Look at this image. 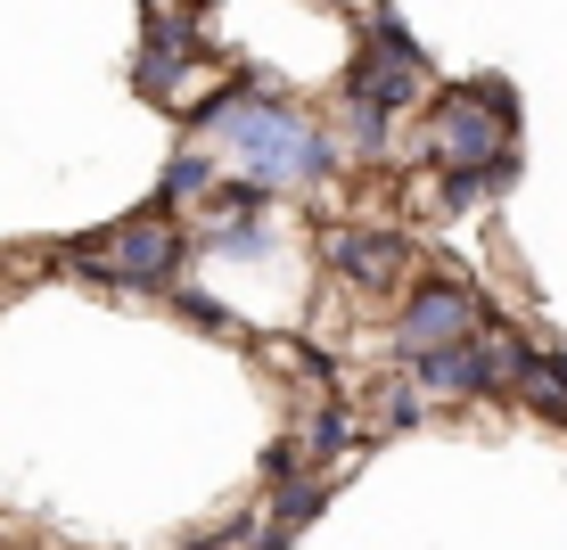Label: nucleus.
Instances as JSON below:
<instances>
[{"label": "nucleus", "instance_id": "f257e3e1", "mask_svg": "<svg viewBox=\"0 0 567 550\" xmlns=\"http://www.w3.org/2000/svg\"><path fill=\"white\" fill-rule=\"evenodd\" d=\"M189 132H214V141L239 156V173L264 181V189H329L346 173V141H338V132L312 124L305 107L256 91L247 74H230L214 100L189 107Z\"/></svg>", "mask_w": 567, "mask_h": 550}, {"label": "nucleus", "instance_id": "f03ea898", "mask_svg": "<svg viewBox=\"0 0 567 550\" xmlns=\"http://www.w3.org/2000/svg\"><path fill=\"white\" fill-rule=\"evenodd\" d=\"M420 156H427V173H494V181H511L518 173V124H502L494 107L468 100V83H453L420 115Z\"/></svg>", "mask_w": 567, "mask_h": 550}, {"label": "nucleus", "instance_id": "7ed1b4c3", "mask_svg": "<svg viewBox=\"0 0 567 550\" xmlns=\"http://www.w3.org/2000/svg\"><path fill=\"white\" fill-rule=\"evenodd\" d=\"M494 321L485 312V297L468 280H453V271H427V280L403 288V304H395V362H420V353H444V345H468L477 329Z\"/></svg>", "mask_w": 567, "mask_h": 550}, {"label": "nucleus", "instance_id": "20e7f679", "mask_svg": "<svg viewBox=\"0 0 567 550\" xmlns=\"http://www.w3.org/2000/svg\"><path fill=\"white\" fill-rule=\"evenodd\" d=\"M338 100H370V107H386V115H403V107H427V100H436V91H427V58H420L412 33L395 25V9H379V17H370L362 58L346 66Z\"/></svg>", "mask_w": 567, "mask_h": 550}, {"label": "nucleus", "instance_id": "39448f33", "mask_svg": "<svg viewBox=\"0 0 567 550\" xmlns=\"http://www.w3.org/2000/svg\"><path fill=\"white\" fill-rule=\"evenodd\" d=\"M321 263L370 304H403V288H412V239L395 222H329Z\"/></svg>", "mask_w": 567, "mask_h": 550}, {"label": "nucleus", "instance_id": "423d86ee", "mask_svg": "<svg viewBox=\"0 0 567 550\" xmlns=\"http://www.w3.org/2000/svg\"><path fill=\"white\" fill-rule=\"evenodd\" d=\"M132 83H141V100L156 107H198V91L214 83V58H206V33L198 17H173V9H148V42L132 58Z\"/></svg>", "mask_w": 567, "mask_h": 550}, {"label": "nucleus", "instance_id": "0eeeda50", "mask_svg": "<svg viewBox=\"0 0 567 550\" xmlns=\"http://www.w3.org/2000/svg\"><path fill=\"white\" fill-rule=\"evenodd\" d=\"M511 395L567 427V353H551V345H535V338L511 329Z\"/></svg>", "mask_w": 567, "mask_h": 550}, {"label": "nucleus", "instance_id": "6e6552de", "mask_svg": "<svg viewBox=\"0 0 567 550\" xmlns=\"http://www.w3.org/2000/svg\"><path fill=\"white\" fill-rule=\"evenodd\" d=\"M214 189H223V165H214V148H173L165 181H156V214H173V222H182V206L198 214Z\"/></svg>", "mask_w": 567, "mask_h": 550}, {"label": "nucleus", "instance_id": "1a4fd4ad", "mask_svg": "<svg viewBox=\"0 0 567 550\" xmlns=\"http://www.w3.org/2000/svg\"><path fill=\"white\" fill-rule=\"evenodd\" d=\"M354 444V411L346 403H312V411H297V452H305V468H321L329 477V460Z\"/></svg>", "mask_w": 567, "mask_h": 550}, {"label": "nucleus", "instance_id": "9d476101", "mask_svg": "<svg viewBox=\"0 0 567 550\" xmlns=\"http://www.w3.org/2000/svg\"><path fill=\"white\" fill-rule=\"evenodd\" d=\"M338 124H346V156H354V165H386V148H395V115L386 107L338 100Z\"/></svg>", "mask_w": 567, "mask_h": 550}, {"label": "nucleus", "instance_id": "9b49d317", "mask_svg": "<svg viewBox=\"0 0 567 550\" xmlns=\"http://www.w3.org/2000/svg\"><path fill=\"white\" fill-rule=\"evenodd\" d=\"M362 411H370V427L403 436V427H420V419H427V395H420V378H379Z\"/></svg>", "mask_w": 567, "mask_h": 550}, {"label": "nucleus", "instance_id": "f8f14e48", "mask_svg": "<svg viewBox=\"0 0 567 550\" xmlns=\"http://www.w3.org/2000/svg\"><path fill=\"white\" fill-rule=\"evenodd\" d=\"M321 501H329V477H321V468H305V477L271 485V526H288V535H297L305 518H321Z\"/></svg>", "mask_w": 567, "mask_h": 550}, {"label": "nucleus", "instance_id": "ddd939ff", "mask_svg": "<svg viewBox=\"0 0 567 550\" xmlns=\"http://www.w3.org/2000/svg\"><path fill=\"white\" fill-rule=\"evenodd\" d=\"M173 312H182V321H198L206 338H230V329H239V321H230V304L206 297V288H173Z\"/></svg>", "mask_w": 567, "mask_h": 550}, {"label": "nucleus", "instance_id": "4468645a", "mask_svg": "<svg viewBox=\"0 0 567 550\" xmlns=\"http://www.w3.org/2000/svg\"><path fill=\"white\" fill-rule=\"evenodd\" d=\"M189 550H206V542H198V535H189Z\"/></svg>", "mask_w": 567, "mask_h": 550}]
</instances>
